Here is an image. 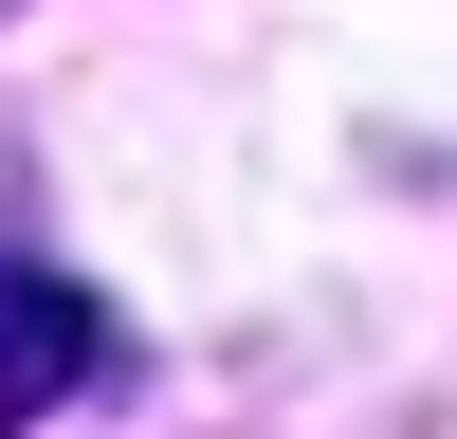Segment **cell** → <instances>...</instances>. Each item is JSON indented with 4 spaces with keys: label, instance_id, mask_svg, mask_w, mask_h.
<instances>
[{
    "label": "cell",
    "instance_id": "obj_1",
    "mask_svg": "<svg viewBox=\"0 0 457 439\" xmlns=\"http://www.w3.org/2000/svg\"><path fill=\"white\" fill-rule=\"evenodd\" d=\"M92 385H110V311L73 275H37V256H0V439L55 421V402H92Z\"/></svg>",
    "mask_w": 457,
    "mask_h": 439
},
{
    "label": "cell",
    "instance_id": "obj_2",
    "mask_svg": "<svg viewBox=\"0 0 457 439\" xmlns=\"http://www.w3.org/2000/svg\"><path fill=\"white\" fill-rule=\"evenodd\" d=\"M0 19H19V0H0Z\"/></svg>",
    "mask_w": 457,
    "mask_h": 439
}]
</instances>
